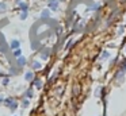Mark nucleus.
Returning <instances> with one entry per match:
<instances>
[{"instance_id": "f257e3e1", "label": "nucleus", "mask_w": 126, "mask_h": 116, "mask_svg": "<svg viewBox=\"0 0 126 116\" xmlns=\"http://www.w3.org/2000/svg\"><path fill=\"white\" fill-rule=\"evenodd\" d=\"M4 103H6V105L10 108L11 111H15L18 108V103L15 101V99H12V97H8V99L4 100Z\"/></svg>"}, {"instance_id": "f03ea898", "label": "nucleus", "mask_w": 126, "mask_h": 116, "mask_svg": "<svg viewBox=\"0 0 126 116\" xmlns=\"http://www.w3.org/2000/svg\"><path fill=\"white\" fill-rule=\"evenodd\" d=\"M58 4H60L58 0H49V8L52 11H57L58 10Z\"/></svg>"}, {"instance_id": "7ed1b4c3", "label": "nucleus", "mask_w": 126, "mask_h": 116, "mask_svg": "<svg viewBox=\"0 0 126 116\" xmlns=\"http://www.w3.org/2000/svg\"><path fill=\"white\" fill-rule=\"evenodd\" d=\"M42 67V62L41 61H33V64H31V69L33 70H38Z\"/></svg>"}, {"instance_id": "20e7f679", "label": "nucleus", "mask_w": 126, "mask_h": 116, "mask_svg": "<svg viewBox=\"0 0 126 116\" xmlns=\"http://www.w3.org/2000/svg\"><path fill=\"white\" fill-rule=\"evenodd\" d=\"M19 45H20L19 40L14 39V40H11V43H10V47H11L12 50H16V49H19Z\"/></svg>"}, {"instance_id": "39448f33", "label": "nucleus", "mask_w": 126, "mask_h": 116, "mask_svg": "<svg viewBox=\"0 0 126 116\" xmlns=\"http://www.w3.org/2000/svg\"><path fill=\"white\" fill-rule=\"evenodd\" d=\"M25 80L26 81H33L34 80V73L31 72V70H29V72L25 73Z\"/></svg>"}, {"instance_id": "423d86ee", "label": "nucleus", "mask_w": 126, "mask_h": 116, "mask_svg": "<svg viewBox=\"0 0 126 116\" xmlns=\"http://www.w3.org/2000/svg\"><path fill=\"white\" fill-rule=\"evenodd\" d=\"M16 65L19 67L25 66V65H26V58H25V57H19V58H16Z\"/></svg>"}, {"instance_id": "0eeeda50", "label": "nucleus", "mask_w": 126, "mask_h": 116, "mask_svg": "<svg viewBox=\"0 0 126 116\" xmlns=\"http://www.w3.org/2000/svg\"><path fill=\"white\" fill-rule=\"evenodd\" d=\"M23 94H25V97H26V99H33V96H34V90H33V88L27 89V90H26Z\"/></svg>"}, {"instance_id": "6e6552de", "label": "nucleus", "mask_w": 126, "mask_h": 116, "mask_svg": "<svg viewBox=\"0 0 126 116\" xmlns=\"http://www.w3.org/2000/svg\"><path fill=\"white\" fill-rule=\"evenodd\" d=\"M49 16H50V11L47 10V8H45V10L41 12V19H47Z\"/></svg>"}, {"instance_id": "1a4fd4ad", "label": "nucleus", "mask_w": 126, "mask_h": 116, "mask_svg": "<svg viewBox=\"0 0 126 116\" xmlns=\"http://www.w3.org/2000/svg\"><path fill=\"white\" fill-rule=\"evenodd\" d=\"M7 11V3L4 1H0V13H3Z\"/></svg>"}, {"instance_id": "9d476101", "label": "nucleus", "mask_w": 126, "mask_h": 116, "mask_svg": "<svg viewBox=\"0 0 126 116\" xmlns=\"http://www.w3.org/2000/svg\"><path fill=\"white\" fill-rule=\"evenodd\" d=\"M49 55H50V53L47 50H45V51H42V53H41V58L44 59V61H46V59L49 58Z\"/></svg>"}, {"instance_id": "9b49d317", "label": "nucleus", "mask_w": 126, "mask_h": 116, "mask_svg": "<svg viewBox=\"0 0 126 116\" xmlns=\"http://www.w3.org/2000/svg\"><path fill=\"white\" fill-rule=\"evenodd\" d=\"M34 85H35L37 89H41L42 88V81L39 80V78H35V80H34Z\"/></svg>"}, {"instance_id": "f8f14e48", "label": "nucleus", "mask_w": 126, "mask_h": 116, "mask_svg": "<svg viewBox=\"0 0 126 116\" xmlns=\"http://www.w3.org/2000/svg\"><path fill=\"white\" fill-rule=\"evenodd\" d=\"M14 57H16V58H19V57H22V50L20 49H16V50H14Z\"/></svg>"}, {"instance_id": "ddd939ff", "label": "nucleus", "mask_w": 126, "mask_h": 116, "mask_svg": "<svg viewBox=\"0 0 126 116\" xmlns=\"http://www.w3.org/2000/svg\"><path fill=\"white\" fill-rule=\"evenodd\" d=\"M26 18H27V11H20V19L25 20Z\"/></svg>"}, {"instance_id": "4468645a", "label": "nucleus", "mask_w": 126, "mask_h": 116, "mask_svg": "<svg viewBox=\"0 0 126 116\" xmlns=\"http://www.w3.org/2000/svg\"><path fill=\"white\" fill-rule=\"evenodd\" d=\"M22 107H23V108H27V107H29V99H25V100L22 101Z\"/></svg>"}, {"instance_id": "2eb2a0df", "label": "nucleus", "mask_w": 126, "mask_h": 116, "mask_svg": "<svg viewBox=\"0 0 126 116\" xmlns=\"http://www.w3.org/2000/svg\"><path fill=\"white\" fill-rule=\"evenodd\" d=\"M109 57H110V51H104V53L102 54V58H103V59L109 58Z\"/></svg>"}, {"instance_id": "dca6fc26", "label": "nucleus", "mask_w": 126, "mask_h": 116, "mask_svg": "<svg viewBox=\"0 0 126 116\" xmlns=\"http://www.w3.org/2000/svg\"><path fill=\"white\" fill-rule=\"evenodd\" d=\"M8 82H10V78H3V81H1V84H3V85L4 86H6V85H8Z\"/></svg>"}, {"instance_id": "f3484780", "label": "nucleus", "mask_w": 126, "mask_h": 116, "mask_svg": "<svg viewBox=\"0 0 126 116\" xmlns=\"http://www.w3.org/2000/svg\"><path fill=\"white\" fill-rule=\"evenodd\" d=\"M100 92H102V86H99V88L95 90V96H100Z\"/></svg>"}, {"instance_id": "a211bd4d", "label": "nucleus", "mask_w": 126, "mask_h": 116, "mask_svg": "<svg viewBox=\"0 0 126 116\" xmlns=\"http://www.w3.org/2000/svg\"><path fill=\"white\" fill-rule=\"evenodd\" d=\"M71 45H72V39H71V40H68V45L65 46V50H68V49L71 47Z\"/></svg>"}, {"instance_id": "6ab92c4d", "label": "nucleus", "mask_w": 126, "mask_h": 116, "mask_svg": "<svg viewBox=\"0 0 126 116\" xmlns=\"http://www.w3.org/2000/svg\"><path fill=\"white\" fill-rule=\"evenodd\" d=\"M4 100H6V99H4V96H3V94H0V103H3Z\"/></svg>"}, {"instance_id": "aec40b11", "label": "nucleus", "mask_w": 126, "mask_h": 116, "mask_svg": "<svg viewBox=\"0 0 126 116\" xmlns=\"http://www.w3.org/2000/svg\"><path fill=\"white\" fill-rule=\"evenodd\" d=\"M122 67L125 69V72H126V61H123V62H122Z\"/></svg>"}, {"instance_id": "412c9836", "label": "nucleus", "mask_w": 126, "mask_h": 116, "mask_svg": "<svg viewBox=\"0 0 126 116\" xmlns=\"http://www.w3.org/2000/svg\"><path fill=\"white\" fill-rule=\"evenodd\" d=\"M122 32H123V27H121V28L118 30V34H122Z\"/></svg>"}]
</instances>
